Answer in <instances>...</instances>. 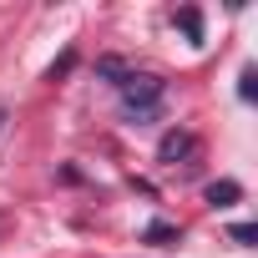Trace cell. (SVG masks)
I'll list each match as a JSON object with an SVG mask.
<instances>
[{"label": "cell", "instance_id": "4", "mask_svg": "<svg viewBox=\"0 0 258 258\" xmlns=\"http://www.w3.org/2000/svg\"><path fill=\"white\" fill-rule=\"evenodd\" d=\"M142 238H147V243H157V248H167V243L177 238V228H172V223H152V228H147Z\"/></svg>", "mask_w": 258, "mask_h": 258}, {"label": "cell", "instance_id": "6", "mask_svg": "<svg viewBox=\"0 0 258 258\" xmlns=\"http://www.w3.org/2000/svg\"><path fill=\"white\" fill-rule=\"evenodd\" d=\"M253 238H258L253 223H233V243H253Z\"/></svg>", "mask_w": 258, "mask_h": 258}, {"label": "cell", "instance_id": "2", "mask_svg": "<svg viewBox=\"0 0 258 258\" xmlns=\"http://www.w3.org/2000/svg\"><path fill=\"white\" fill-rule=\"evenodd\" d=\"M157 157L162 162H187V157H198V137L192 132H167L162 147H157Z\"/></svg>", "mask_w": 258, "mask_h": 258}, {"label": "cell", "instance_id": "3", "mask_svg": "<svg viewBox=\"0 0 258 258\" xmlns=\"http://www.w3.org/2000/svg\"><path fill=\"white\" fill-rule=\"evenodd\" d=\"M203 198H208L213 208H228V203H238V198H243V187H238L233 177H223V182H208V192H203Z\"/></svg>", "mask_w": 258, "mask_h": 258}, {"label": "cell", "instance_id": "5", "mask_svg": "<svg viewBox=\"0 0 258 258\" xmlns=\"http://www.w3.org/2000/svg\"><path fill=\"white\" fill-rule=\"evenodd\" d=\"M177 26H182L192 41H203V16H198V11H177Z\"/></svg>", "mask_w": 258, "mask_h": 258}, {"label": "cell", "instance_id": "7", "mask_svg": "<svg viewBox=\"0 0 258 258\" xmlns=\"http://www.w3.org/2000/svg\"><path fill=\"white\" fill-rule=\"evenodd\" d=\"M71 61H76V56H71V51H66V56H61V61H56V66H51V81H56V76H66V71H71Z\"/></svg>", "mask_w": 258, "mask_h": 258}, {"label": "cell", "instance_id": "8", "mask_svg": "<svg viewBox=\"0 0 258 258\" xmlns=\"http://www.w3.org/2000/svg\"><path fill=\"white\" fill-rule=\"evenodd\" d=\"M6 121H11V111H6V101H0V132H6Z\"/></svg>", "mask_w": 258, "mask_h": 258}, {"label": "cell", "instance_id": "1", "mask_svg": "<svg viewBox=\"0 0 258 258\" xmlns=\"http://www.w3.org/2000/svg\"><path fill=\"white\" fill-rule=\"evenodd\" d=\"M116 91H121V116L137 121V126L162 111V81H157V76H137V71H132Z\"/></svg>", "mask_w": 258, "mask_h": 258}]
</instances>
